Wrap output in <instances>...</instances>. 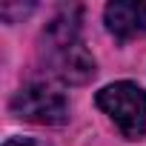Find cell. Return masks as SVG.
Listing matches in <instances>:
<instances>
[{
    "label": "cell",
    "instance_id": "5",
    "mask_svg": "<svg viewBox=\"0 0 146 146\" xmlns=\"http://www.w3.org/2000/svg\"><path fill=\"white\" fill-rule=\"evenodd\" d=\"M3 146H35L32 140H26V137H9Z\"/></svg>",
    "mask_w": 146,
    "mask_h": 146
},
{
    "label": "cell",
    "instance_id": "3",
    "mask_svg": "<svg viewBox=\"0 0 146 146\" xmlns=\"http://www.w3.org/2000/svg\"><path fill=\"white\" fill-rule=\"evenodd\" d=\"M12 115L29 123L54 126L69 117V103L60 92H54L46 83H29L12 98Z\"/></svg>",
    "mask_w": 146,
    "mask_h": 146
},
{
    "label": "cell",
    "instance_id": "1",
    "mask_svg": "<svg viewBox=\"0 0 146 146\" xmlns=\"http://www.w3.org/2000/svg\"><path fill=\"white\" fill-rule=\"evenodd\" d=\"M40 63L60 83L80 86L95 78V57L80 37L78 9H66L40 35Z\"/></svg>",
    "mask_w": 146,
    "mask_h": 146
},
{
    "label": "cell",
    "instance_id": "2",
    "mask_svg": "<svg viewBox=\"0 0 146 146\" xmlns=\"http://www.w3.org/2000/svg\"><path fill=\"white\" fill-rule=\"evenodd\" d=\"M95 103L112 117L126 140H140L146 132V92L137 83H109L95 95Z\"/></svg>",
    "mask_w": 146,
    "mask_h": 146
},
{
    "label": "cell",
    "instance_id": "4",
    "mask_svg": "<svg viewBox=\"0 0 146 146\" xmlns=\"http://www.w3.org/2000/svg\"><path fill=\"white\" fill-rule=\"evenodd\" d=\"M106 29L117 40H132L146 35V3H109L103 12Z\"/></svg>",
    "mask_w": 146,
    "mask_h": 146
}]
</instances>
